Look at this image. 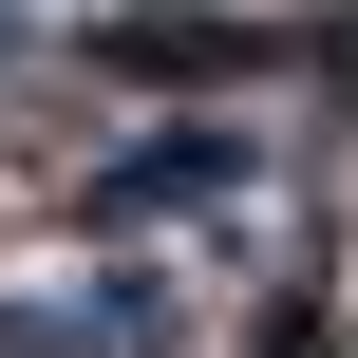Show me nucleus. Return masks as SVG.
Instances as JSON below:
<instances>
[{
  "label": "nucleus",
  "mask_w": 358,
  "mask_h": 358,
  "mask_svg": "<svg viewBox=\"0 0 358 358\" xmlns=\"http://www.w3.org/2000/svg\"><path fill=\"white\" fill-rule=\"evenodd\" d=\"M208 189H245V132H170V151L113 170V208H208Z\"/></svg>",
  "instance_id": "1"
}]
</instances>
